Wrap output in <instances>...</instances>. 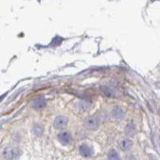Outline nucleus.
I'll use <instances>...</instances> for the list:
<instances>
[{"label": "nucleus", "instance_id": "f257e3e1", "mask_svg": "<svg viewBox=\"0 0 160 160\" xmlns=\"http://www.w3.org/2000/svg\"><path fill=\"white\" fill-rule=\"evenodd\" d=\"M22 151L15 147H8L2 151V158L4 160H18L22 155Z\"/></svg>", "mask_w": 160, "mask_h": 160}, {"label": "nucleus", "instance_id": "f03ea898", "mask_svg": "<svg viewBox=\"0 0 160 160\" xmlns=\"http://www.w3.org/2000/svg\"><path fill=\"white\" fill-rule=\"evenodd\" d=\"M99 125H100V120L95 115L89 116L84 121V127L91 130H97L99 127Z\"/></svg>", "mask_w": 160, "mask_h": 160}, {"label": "nucleus", "instance_id": "7ed1b4c3", "mask_svg": "<svg viewBox=\"0 0 160 160\" xmlns=\"http://www.w3.org/2000/svg\"><path fill=\"white\" fill-rule=\"evenodd\" d=\"M67 124H68V119L66 116H58L55 118L54 121V127L58 130L66 128Z\"/></svg>", "mask_w": 160, "mask_h": 160}, {"label": "nucleus", "instance_id": "20e7f679", "mask_svg": "<svg viewBox=\"0 0 160 160\" xmlns=\"http://www.w3.org/2000/svg\"><path fill=\"white\" fill-rule=\"evenodd\" d=\"M79 153L84 158H90L93 155V148L87 144H82L79 147Z\"/></svg>", "mask_w": 160, "mask_h": 160}, {"label": "nucleus", "instance_id": "39448f33", "mask_svg": "<svg viewBox=\"0 0 160 160\" xmlns=\"http://www.w3.org/2000/svg\"><path fill=\"white\" fill-rule=\"evenodd\" d=\"M119 148L122 150V151H128L131 148L133 145V142L131 141L130 139L127 138H123V139H120L119 140Z\"/></svg>", "mask_w": 160, "mask_h": 160}, {"label": "nucleus", "instance_id": "423d86ee", "mask_svg": "<svg viewBox=\"0 0 160 160\" xmlns=\"http://www.w3.org/2000/svg\"><path fill=\"white\" fill-rule=\"evenodd\" d=\"M58 139L62 145H68L71 143V135L67 132H61L58 134Z\"/></svg>", "mask_w": 160, "mask_h": 160}, {"label": "nucleus", "instance_id": "0eeeda50", "mask_svg": "<svg viewBox=\"0 0 160 160\" xmlns=\"http://www.w3.org/2000/svg\"><path fill=\"white\" fill-rule=\"evenodd\" d=\"M47 106V100L44 98H38L31 103V107L35 110H41Z\"/></svg>", "mask_w": 160, "mask_h": 160}, {"label": "nucleus", "instance_id": "6e6552de", "mask_svg": "<svg viewBox=\"0 0 160 160\" xmlns=\"http://www.w3.org/2000/svg\"><path fill=\"white\" fill-rule=\"evenodd\" d=\"M111 115L115 119L120 120V119H123L125 117V112L122 108L116 107L112 111Z\"/></svg>", "mask_w": 160, "mask_h": 160}, {"label": "nucleus", "instance_id": "1a4fd4ad", "mask_svg": "<svg viewBox=\"0 0 160 160\" xmlns=\"http://www.w3.org/2000/svg\"><path fill=\"white\" fill-rule=\"evenodd\" d=\"M125 132L129 137H134L137 133V129H136L135 126L134 124L130 123V124L127 125V127L125 128Z\"/></svg>", "mask_w": 160, "mask_h": 160}, {"label": "nucleus", "instance_id": "9d476101", "mask_svg": "<svg viewBox=\"0 0 160 160\" xmlns=\"http://www.w3.org/2000/svg\"><path fill=\"white\" fill-rule=\"evenodd\" d=\"M108 160H121L119 153L115 150H111L107 154Z\"/></svg>", "mask_w": 160, "mask_h": 160}, {"label": "nucleus", "instance_id": "9b49d317", "mask_svg": "<svg viewBox=\"0 0 160 160\" xmlns=\"http://www.w3.org/2000/svg\"><path fill=\"white\" fill-rule=\"evenodd\" d=\"M32 131L35 135H42L43 133V127H39V126H35V127H34Z\"/></svg>", "mask_w": 160, "mask_h": 160}]
</instances>
